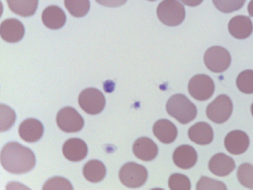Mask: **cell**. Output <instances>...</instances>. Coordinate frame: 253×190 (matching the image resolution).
<instances>
[{"label": "cell", "instance_id": "6da1fadb", "mask_svg": "<svg viewBox=\"0 0 253 190\" xmlns=\"http://www.w3.org/2000/svg\"><path fill=\"white\" fill-rule=\"evenodd\" d=\"M0 158L5 170L13 174H26L36 165L34 152L15 142H9L3 147Z\"/></svg>", "mask_w": 253, "mask_h": 190}, {"label": "cell", "instance_id": "7a4b0ae2", "mask_svg": "<svg viewBox=\"0 0 253 190\" xmlns=\"http://www.w3.org/2000/svg\"><path fill=\"white\" fill-rule=\"evenodd\" d=\"M167 111L169 115L182 124H187L197 116L196 105L183 94H175L169 98L167 103Z\"/></svg>", "mask_w": 253, "mask_h": 190}, {"label": "cell", "instance_id": "3957f363", "mask_svg": "<svg viewBox=\"0 0 253 190\" xmlns=\"http://www.w3.org/2000/svg\"><path fill=\"white\" fill-rule=\"evenodd\" d=\"M157 14L167 26H178L185 19V8L177 0H164L157 7Z\"/></svg>", "mask_w": 253, "mask_h": 190}, {"label": "cell", "instance_id": "277c9868", "mask_svg": "<svg viewBox=\"0 0 253 190\" xmlns=\"http://www.w3.org/2000/svg\"><path fill=\"white\" fill-rule=\"evenodd\" d=\"M148 177L146 168L135 162H128L121 167L119 172L121 182L129 188H141Z\"/></svg>", "mask_w": 253, "mask_h": 190}, {"label": "cell", "instance_id": "5b68a950", "mask_svg": "<svg viewBox=\"0 0 253 190\" xmlns=\"http://www.w3.org/2000/svg\"><path fill=\"white\" fill-rule=\"evenodd\" d=\"M79 104L87 114L96 115L102 112L105 107L104 94L95 88H88L82 91L79 95Z\"/></svg>", "mask_w": 253, "mask_h": 190}, {"label": "cell", "instance_id": "8992f818", "mask_svg": "<svg viewBox=\"0 0 253 190\" xmlns=\"http://www.w3.org/2000/svg\"><path fill=\"white\" fill-rule=\"evenodd\" d=\"M204 61L210 71L216 73H223L230 67L231 56L224 48L213 46L205 52Z\"/></svg>", "mask_w": 253, "mask_h": 190}, {"label": "cell", "instance_id": "52a82bcc", "mask_svg": "<svg viewBox=\"0 0 253 190\" xmlns=\"http://www.w3.org/2000/svg\"><path fill=\"white\" fill-rule=\"evenodd\" d=\"M233 111V104L230 97L226 95H218L211 102L206 109V114L208 119L213 123H225L230 119Z\"/></svg>", "mask_w": 253, "mask_h": 190}, {"label": "cell", "instance_id": "ba28073f", "mask_svg": "<svg viewBox=\"0 0 253 190\" xmlns=\"http://www.w3.org/2000/svg\"><path fill=\"white\" fill-rule=\"evenodd\" d=\"M56 123L60 129L65 133H75L83 128L84 120L76 109L71 107H66L58 112Z\"/></svg>", "mask_w": 253, "mask_h": 190}, {"label": "cell", "instance_id": "9c48e42d", "mask_svg": "<svg viewBox=\"0 0 253 190\" xmlns=\"http://www.w3.org/2000/svg\"><path fill=\"white\" fill-rule=\"evenodd\" d=\"M189 92L196 100H208L214 93L215 85L212 79L207 75H196L189 81Z\"/></svg>", "mask_w": 253, "mask_h": 190}, {"label": "cell", "instance_id": "30bf717a", "mask_svg": "<svg viewBox=\"0 0 253 190\" xmlns=\"http://www.w3.org/2000/svg\"><path fill=\"white\" fill-rule=\"evenodd\" d=\"M25 33L23 24L17 19H7L1 23L0 34L1 39L6 42L18 43L23 39Z\"/></svg>", "mask_w": 253, "mask_h": 190}, {"label": "cell", "instance_id": "8fae6325", "mask_svg": "<svg viewBox=\"0 0 253 190\" xmlns=\"http://www.w3.org/2000/svg\"><path fill=\"white\" fill-rule=\"evenodd\" d=\"M250 145L249 136L242 131L230 132L225 139V146L227 151L233 155L245 153Z\"/></svg>", "mask_w": 253, "mask_h": 190}, {"label": "cell", "instance_id": "7c38bea8", "mask_svg": "<svg viewBox=\"0 0 253 190\" xmlns=\"http://www.w3.org/2000/svg\"><path fill=\"white\" fill-rule=\"evenodd\" d=\"M63 154L71 162H80L86 158L88 147L81 139H70L63 145Z\"/></svg>", "mask_w": 253, "mask_h": 190}, {"label": "cell", "instance_id": "4fadbf2b", "mask_svg": "<svg viewBox=\"0 0 253 190\" xmlns=\"http://www.w3.org/2000/svg\"><path fill=\"white\" fill-rule=\"evenodd\" d=\"M44 133L43 125L36 119L25 120L19 127V135L24 141L33 143L40 140Z\"/></svg>", "mask_w": 253, "mask_h": 190}, {"label": "cell", "instance_id": "5bb4252c", "mask_svg": "<svg viewBox=\"0 0 253 190\" xmlns=\"http://www.w3.org/2000/svg\"><path fill=\"white\" fill-rule=\"evenodd\" d=\"M157 145L148 138L138 139L133 145V153L139 160L149 162L156 158L158 155Z\"/></svg>", "mask_w": 253, "mask_h": 190}, {"label": "cell", "instance_id": "9a60e30c", "mask_svg": "<svg viewBox=\"0 0 253 190\" xmlns=\"http://www.w3.org/2000/svg\"><path fill=\"white\" fill-rule=\"evenodd\" d=\"M228 30L235 39H247L253 33L252 20L245 15H237L231 19L228 24Z\"/></svg>", "mask_w": 253, "mask_h": 190}, {"label": "cell", "instance_id": "2e32d148", "mask_svg": "<svg viewBox=\"0 0 253 190\" xmlns=\"http://www.w3.org/2000/svg\"><path fill=\"white\" fill-rule=\"evenodd\" d=\"M174 163L183 169L194 167L198 160V154L194 147L189 145H182L176 148L172 155Z\"/></svg>", "mask_w": 253, "mask_h": 190}, {"label": "cell", "instance_id": "e0dca14e", "mask_svg": "<svg viewBox=\"0 0 253 190\" xmlns=\"http://www.w3.org/2000/svg\"><path fill=\"white\" fill-rule=\"evenodd\" d=\"M236 164L232 157L224 153L213 155L209 163L210 172L218 176H226L235 170Z\"/></svg>", "mask_w": 253, "mask_h": 190}, {"label": "cell", "instance_id": "ac0fdd59", "mask_svg": "<svg viewBox=\"0 0 253 190\" xmlns=\"http://www.w3.org/2000/svg\"><path fill=\"white\" fill-rule=\"evenodd\" d=\"M153 133L161 142L169 144L177 138V129L175 125L169 120L160 119L154 125Z\"/></svg>", "mask_w": 253, "mask_h": 190}, {"label": "cell", "instance_id": "d6986e66", "mask_svg": "<svg viewBox=\"0 0 253 190\" xmlns=\"http://www.w3.org/2000/svg\"><path fill=\"white\" fill-rule=\"evenodd\" d=\"M42 21L47 28L59 30L66 24V13L59 6H49L42 12Z\"/></svg>", "mask_w": 253, "mask_h": 190}, {"label": "cell", "instance_id": "ffe728a7", "mask_svg": "<svg viewBox=\"0 0 253 190\" xmlns=\"http://www.w3.org/2000/svg\"><path fill=\"white\" fill-rule=\"evenodd\" d=\"M189 138L191 141L199 145H208L213 141L212 128L208 123H196L189 128Z\"/></svg>", "mask_w": 253, "mask_h": 190}, {"label": "cell", "instance_id": "44dd1931", "mask_svg": "<svg viewBox=\"0 0 253 190\" xmlns=\"http://www.w3.org/2000/svg\"><path fill=\"white\" fill-rule=\"evenodd\" d=\"M83 174L87 181L90 183H97L105 178L107 168L100 161L90 160L84 167Z\"/></svg>", "mask_w": 253, "mask_h": 190}, {"label": "cell", "instance_id": "7402d4cb", "mask_svg": "<svg viewBox=\"0 0 253 190\" xmlns=\"http://www.w3.org/2000/svg\"><path fill=\"white\" fill-rule=\"evenodd\" d=\"M8 7L15 14L27 18L35 14L39 0H6Z\"/></svg>", "mask_w": 253, "mask_h": 190}, {"label": "cell", "instance_id": "603a6c76", "mask_svg": "<svg viewBox=\"0 0 253 190\" xmlns=\"http://www.w3.org/2000/svg\"><path fill=\"white\" fill-rule=\"evenodd\" d=\"M68 12L75 18H82L88 13L90 7V0H64Z\"/></svg>", "mask_w": 253, "mask_h": 190}, {"label": "cell", "instance_id": "cb8c5ba5", "mask_svg": "<svg viewBox=\"0 0 253 190\" xmlns=\"http://www.w3.org/2000/svg\"><path fill=\"white\" fill-rule=\"evenodd\" d=\"M246 0H212L215 7L224 13H230L241 9Z\"/></svg>", "mask_w": 253, "mask_h": 190}, {"label": "cell", "instance_id": "d4e9b609", "mask_svg": "<svg viewBox=\"0 0 253 190\" xmlns=\"http://www.w3.org/2000/svg\"><path fill=\"white\" fill-rule=\"evenodd\" d=\"M237 86L239 91L246 94H253V71L246 70L237 79Z\"/></svg>", "mask_w": 253, "mask_h": 190}, {"label": "cell", "instance_id": "484cf974", "mask_svg": "<svg viewBox=\"0 0 253 190\" xmlns=\"http://www.w3.org/2000/svg\"><path fill=\"white\" fill-rule=\"evenodd\" d=\"M237 178L243 186L253 189V166L244 163L239 166L237 171Z\"/></svg>", "mask_w": 253, "mask_h": 190}, {"label": "cell", "instance_id": "4316f807", "mask_svg": "<svg viewBox=\"0 0 253 190\" xmlns=\"http://www.w3.org/2000/svg\"><path fill=\"white\" fill-rule=\"evenodd\" d=\"M1 109V116H0V128L1 132L7 131L14 124L15 119H16V115L14 111L8 107L7 105L1 104L0 106Z\"/></svg>", "mask_w": 253, "mask_h": 190}, {"label": "cell", "instance_id": "83f0119b", "mask_svg": "<svg viewBox=\"0 0 253 190\" xmlns=\"http://www.w3.org/2000/svg\"><path fill=\"white\" fill-rule=\"evenodd\" d=\"M169 186L170 190H189L191 185L187 176L180 174H174L170 176Z\"/></svg>", "mask_w": 253, "mask_h": 190}, {"label": "cell", "instance_id": "f1b7e54d", "mask_svg": "<svg viewBox=\"0 0 253 190\" xmlns=\"http://www.w3.org/2000/svg\"><path fill=\"white\" fill-rule=\"evenodd\" d=\"M42 190H73L71 182L62 177H54L45 183Z\"/></svg>", "mask_w": 253, "mask_h": 190}, {"label": "cell", "instance_id": "f546056e", "mask_svg": "<svg viewBox=\"0 0 253 190\" xmlns=\"http://www.w3.org/2000/svg\"><path fill=\"white\" fill-rule=\"evenodd\" d=\"M197 190H227V187L220 181H215L203 176L198 181Z\"/></svg>", "mask_w": 253, "mask_h": 190}, {"label": "cell", "instance_id": "4dcf8cb0", "mask_svg": "<svg viewBox=\"0 0 253 190\" xmlns=\"http://www.w3.org/2000/svg\"><path fill=\"white\" fill-rule=\"evenodd\" d=\"M98 4L107 7L115 8L123 6L127 0H95Z\"/></svg>", "mask_w": 253, "mask_h": 190}, {"label": "cell", "instance_id": "1f68e13d", "mask_svg": "<svg viewBox=\"0 0 253 190\" xmlns=\"http://www.w3.org/2000/svg\"><path fill=\"white\" fill-rule=\"evenodd\" d=\"M180 1L186 5V6L194 7V6H198V5L201 4L203 2V0H180Z\"/></svg>", "mask_w": 253, "mask_h": 190}, {"label": "cell", "instance_id": "d6a6232c", "mask_svg": "<svg viewBox=\"0 0 253 190\" xmlns=\"http://www.w3.org/2000/svg\"><path fill=\"white\" fill-rule=\"evenodd\" d=\"M248 11H249V15L251 17H253V0L250 1L249 6H248Z\"/></svg>", "mask_w": 253, "mask_h": 190}, {"label": "cell", "instance_id": "836d02e7", "mask_svg": "<svg viewBox=\"0 0 253 190\" xmlns=\"http://www.w3.org/2000/svg\"><path fill=\"white\" fill-rule=\"evenodd\" d=\"M251 112H252V114L253 116V103L252 104V106H251Z\"/></svg>", "mask_w": 253, "mask_h": 190}, {"label": "cell", "instance_id": "e575fe53", "mask_svg": "<svg viewBox=\"0 0 253 190\" xmlns=\"http://www.w3.org/2000/svg\"><path fill=\"white\" fill-rule=\"evenodd\" d=\"M148 1H156V0H148Z\"/></svg>", "mask_w": 253, "mask_h": 190}]
</instances>
